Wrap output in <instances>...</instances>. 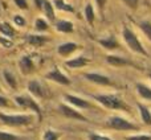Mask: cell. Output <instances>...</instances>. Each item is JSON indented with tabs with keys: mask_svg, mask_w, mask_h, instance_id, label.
<instances>
[{
	"mask_svg": "<svg viewBox=\"0 0 151 140\" xmlns=\"http://www.w3.org/2000/svg\"><path fill=\"white\" fill-rule=\"evenodd\" d=\"M77 48H78V45L74 44V42H65V44H63V45L58 46L57 52H58V54H61L63 57H66V56L72 54Z\"/></svg>",
	"mask_w": 151,
	"mask_h": 140,
	"instance_id": "obj_11",
	"label": "cell"
},
{
	"mask_svg": "<svg viewBox=\"0 0 151 140\" xmlns=\"http://www.w3.org/2000/svg\"><path fill=\"white\" fill-rule=\"evenodd\" d=\"M56 29L58 32H63V33H70V32H73V24L70 21L60 20L56 24Z\"/></svg>",
	"mask_w": 151,
	"mask_h": 140,
	"instance_id": "obj_14",
	"label": "cell"
},
{
	"mask_svg": "<svg viewBox=\"0 0 151 140\" xmlns=\"http://www.w3.org/2000/svg\"><path fill=\"white\" fill-rule=\"evenodd\" d=\"M28 89L35 96H39V98H42L44 96V93H42V89L40 86V83L37 81H31L28 85Z\"/></svg>",
	"mask_w": 151,
	"mask_h": 140,
	"instance_id": "obj_15",
	"label": "cell"
},
{
	"mask_svg": "<svg viewBox=\"0 0 151 140\" xmlns=\"http://www.w3.org/2000/svg\"><path fill=\"white\" fill-rule=\"evenodd\" d=\"M105 1H106V0H97V4H98V7L101 8H104V5H105Z\"/></svg>",
	"mask_w": 151,
	"mask_h": 140,
	"instance_id": "obj_37",
	"label": "cell"
},
{
	"mask_svg": "<svg viewBox=\"0 0 151 140\" xmlns=\"http://www.w3.org/2000/svg\"><path fill=\"white\" fill-rule=\"evenodd\" d=\"M0 44H1L4 48H12L13 46L12 40L7 39V37H0Z\"/></svg>",
	"mask_w": 151,
	"mask_h": 140,
	"instance_id": "obj_29",
	"label": "cell"
},
{
	"mask_svg": "<svg viewBox=\"0 0 151 140\" xmlns=\"http://www.w3.org/2000/svg\"><path fill=\"white\" fill-rule=\"evenodd\" d=\"M0 119L3 123L9 126H25L29 124L32 120V116L29 115H4L0 114Z\"/></svg>",
	"mask_w": 151,
	"mask_h": 140,
	"instance_id": "obj_4",
	"label": "cell"
},
{
	"mask_svg": "<svg viewBox=\"0 0 151 140\" xmlns=\"http://www.w3.org/2000/svg\"><path fill=\"white\" fill-rule=\"evenodd\" d=\"M25 41L28 42L29 45H32V46L39 48V46H42V45L48 41V39L44 36H39V34H29V36L25 39Z\"/></svg>",
	"mask_w": 151,
	"mask_h": 140,
	"instance_id": "obj_12",
	"label": "cell"
},
{
	"mask_svg": "<svg viewBox=\"0 0 151 140\" xmlns=\"http://www.w3.org/2000/svg\"><path fill=\"white\" fill-rule=\"evenodd\" d=\"M88 62H89V60L88 58H85V57H76V58H73V60L66 61L65 65L68 66V68H70V69H78V68L85 66Z\"/></svg>",
	"mask_w": 151,
	"mask_h": 140,
	"instance_id": "obj_13",
	"label": "cell"
},
{
	"mask_svg": "<svg viewBox=\"0 0 151 140\" xmlns=\"http://www.w3.org/2000/svg\"><path fill=\"white\" fill-rule=\"evenodd\" d=\"M0 140H19L15 135L12 134H8V132H3L0 131Z\"/></svg>",
	"mask_w": 151,
	"mask_h": 140,
	"instance_id": "obj_28",
	"label": "cell"
},
{
	"mask_svg": "<svg viewBox=\"0 0 151 140\" xmlns=\"http://www.w3.org/2000/svg\"><path fill=\"white\" fill-rule=\"evenodd\" d=\"M85 77L89 81H91L94 83H98V85H111V81L106 75L97 74V73H88V74H85Z\"/></svg>",
	"mask_w": 151,
	"mask_h": 140,
	"instance_id": "obj_8",
	"label": "cell"
},
{
	"mask_svg": "<svg viewBox=\"0 0 151 140\" xmlns=\"http://www.w3.org/2000/svg\"><path fill=\"white\" fill-rule=\"evenodd\" d=\"M35 26H36L37 31H47L48 23L45 20H42V19H37V20L35 21Z\"/></svg>",
	"mask_w": 151,
	"mask_h": 140,
	"instance_id": "obj_26",
	"label": "cell"
},
{
	"mask_svg": "<svg viewBox=\"0 0 151 140\" xmlns=\"http://www.w3.org/2000/svg\"><path fill=\"white\" fill-rule=\"evenodd\" d=\"M137 90H138V94L143 99L151 101V89L149 86L143 85V83H138V85H137Z\"/></svg>",
	"mask_w": 151,
	"mask_h": 140,
	"instance_id": "obj_18",
	"label": "cell"
},
{
	"mask_svg": "<svg viewBox=\"0 0 151 140\" xmlns=\"http://www.w3.org/2000/svg\"><path fill=\"white\" fill-rule=\"evenodd\" d=\"M60 111L63 112V114L65 115L66 118H72V119H80V120H82V122H86V118L83 116V115H81L80 112H77L74 109L66 106V104H61V106H60Z\"/></svg>",
	"mask_w": 151,
	"mask_h": 140,
	"instance_id": "obj_7",
	"label": "cell"
},
{
	"mask_svg": "<svg viewBox=\"0 0 151 140\" xmlns=\"http://www.w3.org/2000/svg\"><path fill=\"white\" fill-rule=\"evenodd\" d=\"M42 8H44V11H45V15H47V17L49 19L50 21L55 20V11H53L52 3L48 1V0H44V3H42Z\"/></svg>",
	"mask_w": 151,
	"mask_h": 140,
	"instance_id": "obj_20",
	"label": "cell"
},
{
	"mask_svg": "<svg viewBox=\"0 0 151 140\" xmlns=\"http://www.w3.org/2000/svg\"><path fill=\"white\" fill-rule=\"evenodd\" d=\"M55 4L58 9H63V11H66V12H73V7L69 4H66L64 0H55Z\"/></svg>",
	"mask_w": 151,
	"mask_h": 140,
	"instance_id": "obj_24",
	"label": "cell"
},
{
	"mask_svg": "<svg viewBox=\"0 0 151 140\" xmlns=\"http://www.w3.org/2000/svg\"><path fill=\"white\" fill-rule=\"evenodd\" d=\"M139 26H141V29L143 31V33L147 36V39L151 41V21H142V23L139 24Z\"/></svg>",
	"mask_w": 151,
	"mask_h": 140,
	"instance_id": "obj_23",
	"label": "cell"
},
{
	"mask_svg": "<svg viewBox=\"0 0 151 140\" xmlns=\"http://www.w3.org/2000/svg\"><path fill=\"white\" fill-rule=\"evenodd\" d=\"M107 126L110 128H114V130H118V131H130V130H138L135 124L130 123L129 120H126L125 118H121V116H113L109 119L107 122Z\"/></svg>",
	"mask_w": 151,
	"mask_h": 140,
	"instance_id": "obj_3",
	"label": "cell"
},
{
	"mask_svg": "<svg viewBox=\"0 0 151 140\" xmlns=\"http://www.w3.org/2000/svg\"><path fill=\"white\" fill-rule=\"evenodd\" d=\"M58 136H60V134L55 132L52 130H47L44 134V140H57Z\"/></svg>",
	"mask_w": 151,
	"mask_h": 140,
	"instance_id": "obj_27",
	"label": "cell"
},
{
	"mask_svg": "<svg viewBox=\"0 0 151 140\" xmlns=\"http://www.w3.org/2000/svg\"><path fill=\"white\" fill-rule=\"evenodd\" d=\"M122 34H123V39H125V41H126V44H127V46L130 48L133 52H137V53H139V54L147 56L146 49L142 46V44L139 42L138 37L135 36V33H134L133 31H130L127 26H125V28H123V33H122Z\"/></svg>",
	"mask_w": 151,
	"mask_h": 140,
	"instance_id": "obj_1",
	"label": "cell"
},
{
	"mask_svg": "<svg viewBox=\"0 0 151 140\" xmlns=\"http://www.w3.org/2000/svg\"><path fill=\"white\" fill-rule=\"evenodd\" d=\"M123 3H125L127 7H130V8H137L138 7V0H122Z\"/></svg>",
	"mask_w": 151,
	"mask_h": 140,
	"instance_id": "obj_33",
	"label": "cell"
},
{
	"mask_svg": "<svg viewBox=\"0 0 151 140\" xmlns=\"http://www.w3.org/2000/svg\"><path fill=\"white\" fill-rule=\"evenodd\" d=\"M98 42H99V45H102L104 48H106V49H110V50L117 49V48H118L117 40H115L113 36L107 37V39H105V40H98Z\"/></svg>",
	"mask_w": 151,
	"mask_h": 140,
	"instance_id": "obj_16",
	"label": "cell"
},
{
	"mask_svg": "<svg viewBox=\"0 0 151 140\" xmlns=\"http://www.w3.org/2000/svg\"><path fill=\"white\" fill-rule=\"evenodd\" d=\"M85 16H86L88 23L91 24L94 21V9H93V5H91V4H88L85 7Z\"/></svg>",
	"mask_w": 151,
	"mask_h": 140,
	"instance_id": "obj_25",
	"label": "cell"
},
{
	"mask_svg": "<svg viewBox=\"0 0 151 140\" xmlns=\"http://www.w3.org/2000/svg\"><path fill=\"white\" fill-rule=\"evenodd\" d=\"M19 66H20V70L23 74H29L35 68L33 61H32V58L28 57V56H24V57L21 58L20 62H19Z\"/></svg>",
	"mask_w": 151,
	"mask_h": 140,
	"instance_id": "obj_10",
	"label": "cell"
},
{
	"mask_svg": "<svg viewBox=\"0 0 151 140\" xmlns=\"http://www.w3.org/2000/svg\"><path fill=\"white\" fill-rule=\"evenodd\" d=\"M106 61L113 66H123L127 64V61H126L125 58L119 57V56H107Z\"/></svg>",
	"mask_w": 151,
	"mask_h": 140,
	"instance_id": "obj_19",
	"label": "cell"
},
{
	"mask_svg": "<svg viewBox=\"0 0 151 140\" xmlns=\"http://www.w3.org/2000/svg\"><path fill=\"white\" fill-rule=\"evenodd\" d=\"M89 139H90V140H111V139L106 138V136L96 135V134H91V135H90V136H89Z\"/></svg>",
	"mask_w": 151,
	"mask_h": 140,
	"instance_id": "obj_34",
	"label": "cell"
},
{
	"mask_svg": "<svg viewBox=\"0 0 151 140\" xmlns=\"http://www.w3.org/2000/svg\"><path fill=\"white\" fill-rule=\"evenodd\" d=\"M13 23H15L17 26H20V28L25 25V20H24L21 16H19V15H16L15 17H13Z\"/></svg>",
	"mask_w": 151,
	"mask_h": 140,
	"instance_id": "obj_30",
	"label": "cell"
},
{
	"mask_svg": "<svg viewBox=\"0 0 151 140\" xmlns=\"http://www.w3.org/2000/svg\"><path fill=\"white\" fill-rule=\"evenodd\" d=\"M149 77H150V78H151V71H150V74H149Z\"/></svg>",
	"mask_w": 151,
	"mask_h": 140,
	"instance_id": "obj_38",
	"label": "cell"
},
{
	"mask_svg": "<svg viewBox=\"0 0 151 140\" xmlns=\"http://www.w3.org/2000/svg\"><path fill=\"white\" fill-rule=\"evenodd\" d=\"M15 101L17 104H20L21 107H27V109H32L35 112H37V115H41V110H40V106L35 102V99H32L31 96L27 95H19L15 96Z\"/></svg>",
	"mask_w": 151,
	"mask_h": 140,
	"instance_id": "obj_5",
	"label": "cell"
},
{
	"mask_svg": "<svg viewBox=\"0 0 151 140\" xmlns=\"http://www.w3.org/2000/svg\"><path fill=\"white\" fill-rule=\"evenodd\" d=\"M7 99L4 98V96H0V107H4V106H7Z\"/></svg>",
	"mask_w": 151,
	"mask_h": 140,
	"instance_id": "obj_35",
	"label": "cell"
},
{
	"mask_svg": "<svg viewBox=\"0 0 151 140\" xmlns=\"http://www.w3.org/2000/svg\"><path fill=\"white\" fill-rule=\"evenodd\" d=\"M127 140H151L149 135H138V136H129Z\"/></svg>",
	"mask_w": 151,
	"mask_h": 140,
	"instance_id": "obj_31",
	"label": "cell"
},
{
	"mask_svg": "<svg viewBox=\"0 0 151 140\" xmlns=\"http://www.w3.org/2000/svg\"><path fill=\"white\" fill-rule=\"evenodd\" d=\"M138 109H139V112H141L142 120H143L147 126H151V112H150V110L147 109L146 106L141 104V103H138Z\"/></svg>",
	"mask_w": 151,
	"mask_h": 140,
	"instance_id": "obj_17",
	"label": "cell"
},
{
	"mask_svg": "<svg viewBox=\"0 0 151 140\" xmlns=\"http://www.w3.org/2000/svg\"><path fill=\"white\" fill-rule=\"evenodd\" d=\"M0 32H1L5 37H9V39H12V37L15 36V31H13V28L8 23L0 24Z\"/></svg>",
	"mask_w": 151,
	"mask_h": 140,
	"instance_id": "obj_21",
	"label": "cell"
},
{
	"mask_svg": "<svg viewBox=\"0 0 151 140\" xmlns=\"http://www.w3.org/2000/svg\"><path fill=\"white\" fill-rule=\"evenodd\" d=\"M3 75H4L5 81L8 82V85L11 86V87L15 89L16 86H17V82H16V78L13 77V74L11 71H8V70H4V73H3Z\"/></svg>",
	"mask_w": 151,
	"mask_h": 140,
	"instance_id": "obj_22",
	"label": "cell"
},
{
	"mask_svg": "<svg viewBox=\"0 0 151 140\" xmlns=\"http://www.w3.org/2000/svg\"><path fill=\"white\" fill-rule=\"evenodd\" d=\"M47 78L55 81V82H57V83H61V85H70V79L66 78V75H64L58 69H53L50 73H48Z\"/></svg>",
	"mask_w": 151,
	"mask_h": 140,
	"instance_id": "obj_6",
	"label": "cell"
},
{
	"mask_svg": "<svg viewBox=\"0 0 151 140\" xmlns=\"http://www.w3.org/2000/svg\"><path fill=\"white\" fill-rule=\"evenodd\" d=\"M35 3H36L37 8H42V3H44V0H35Z\"/></svg>",
	"mask_w": 151,
	"mask_h": 140,
	"instance_id": "obj_36",
	"label": "cell"
},
{
	"mask_svg": "<svg viewBox=\"0 0 151 140\" xmlns=\"http://www.w3.org/2000/svg\"><path fill=\"white\" fill-rule=\"evenodd\" d=\"M13 1H15V4L17 5L19 8H21V9H27V8H28L27 0H13Z\"/></svg>",
	"mask_w": 151,
	"mask_h": 140,
	"instance_id": "obj_32",
	"label": "cell"
},
{
	"mask_svg": "<svg viewBox=\"0 0 151 140\" xmlns=\"http://www.w3.org/2000/svg\"><path fill=\"white\" fill-rule=\"evenodd\" d=\"M96 99L102 103L105 107L110 110H125L127 111V106L125 104V102L122 99H119L117 95H97Z\"/></svg>",
	"mask_w": 151,
	"mask_h": 140,
	"instance_id": "obj_2",
	"label": "cell"
},
{
	"mask_svg": "<svg viewBox=\"0 0 151 140\" xmlns=\"http://www.w3.org/2000/svg\"><path fill=\"white\" fill-rule=\"evenodd\" d=\"M64 98H65L69 103H72L76 107H80V109H89V107H90V103H88L85 99L78 98V96H74V95H70V94H65Z\"/></svg>",
	"mask_w": 151,
	"mask_h": 140,
	"instance_id": "obj_9",
	"label": "cell"
}]
</instances>
